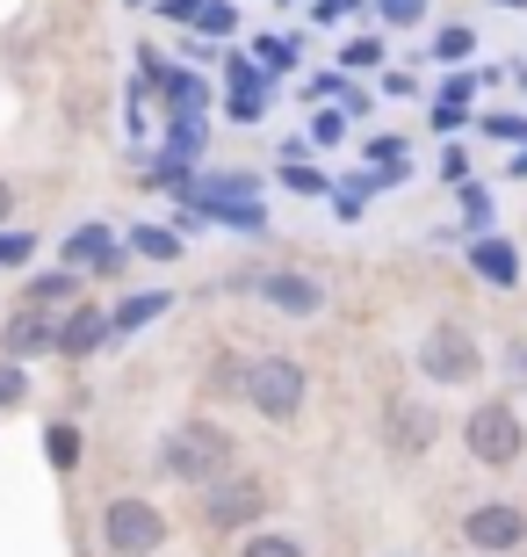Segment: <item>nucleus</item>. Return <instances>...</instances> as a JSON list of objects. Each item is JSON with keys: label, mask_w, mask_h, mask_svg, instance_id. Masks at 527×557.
Wrapping results in <instances>:
<instances>
[{"label": "nucleus", "mask_w": 527, "mask_h": 557, "mask_svg": "<svg viewBox=\"0 0 527 557\" xmlns=\"http://www.w3.org/2000/svg\"><path fill=\"white\" fill-rule=\"evenodd\" d=\"M426 8H434V0H376V15H384L390 29H419Z\"/></svg>", "instance_id": "nucleus-20"}, {"label": "nucleus", "mask_w": 527, "mask_h": 557, "mask_svg": "<svg viewBox=\"0 0 527 557\" xmlns=\"http://www.w3.org/2000/svg\"><path fill=\"white\" fill-rule=\"evenodd\" d=\"M196 29H203V37H231V29H239V8H231V0H203V8H196Z\"/></svg>", "instance_id": "nucleus-19"}, {"label": "nucleus", "mask_w": 527, "mask_h": 557, "mask_svg": "<svg viewBox=\"0 0 527 557\" xmlns=\"http://www.w3.org/2000/svg\"><path fill=\"white\" fill-rule=\"evenodd\" d=\"M145 65H152V81H160V95L174 102V116H203V102H210V87L188 73V65H160L152 51H145Z\"/></svg>", "instance_id": "nucleus-10"}, {"label": "nucleus", "mask_w": 527, "mask_h": 557, "mask_svg": "<svg viewBox=\"0 0 527 557\" xmlns=\"http://www.w3.org/2000/svg\"><path fill=\"white\" fill-rule=\"evenodd\" d=\"M283 188H297V196H325V174H318V166H304V160H289L283 166Z\"/></svg>", "instance_id": "nucleus-24"}, {"label": "nucleus", "mask_w": 527, "mask_h": 557, "mask_svg": "<svg viewBox=\"0 0 527 557\" xmlns=\"http://www.w3.org/2000/svg\"><path fill=\"white\" fill-rule=\"evenodd\" d=\"M267 297V305L275 311H289V319H311V311L325 305V289L311 283V275H289V269H275V275H261V283H253Z\"/></svg>", "instance_id": "nucleus-8"}, {"label": "nucleus", "mask_w": 527, "mask_h": 557, "mask_svg": "<svg viewBox=\"0 0 527 557\" xmlns=\"http://www.w3.org/2000/svg\"><path fill=\"white\" fill-rule=\"evenodd\" d=\"M463 543L469 550H520L527 543V507H513V499H491V507H469L463 521Z\"/></svg>", "instance_id": "nucleus-6"}, {"label": "nucleus", "mask_w": 527, "mask_h": 557, "mask_svg": "<svg viewBox=\"0 0 527 557\" xmlns=\"http://www.w3.org/2000/svg\"><path fill=\"white\" fill-rule=\"evenodd\" d=\"M506 376H513V384H527V333L506 348Z\"/></svg>", "instance_id": "nucleus-35"}, {"label": "nucleus", "mask_w": 527, "mask_h": 557, "mask_svg": "<svg viewBox=\"0 0 527 557\" xmlns=\"http://www.w3.org/2000/svg\"><path fill=\"white\" fill-rule=\"evenodd\" d=\"M463 442H469V456H477V463H491V471L520 463L527 428H520V413H513V398H485V406L463 420Z\"/></svg>", "instance_id": "nucleus-2"}, {"label": "nucleus", "mask_w": 527, "mask_h": 557, "mask_svg": "<svg viewBox=\"0 0 527 557\" xmlns=\"http://www.w3.org/2000/svg\"><path fill=\"white\" fill-rule=\"evenodd\" d=\"M253 59L275 65V73H289V65H297V44H289V37H261V44H253Z\"/></svg>", "instance_id": "nucleus-23"}, {"label": "nucleus", "mask_w": 527, "mask_h": 557, "mask_svg": "<svg viewBox=\"0 0 527 557\" xmlns=\"http://www.w3.org/2000/svg\"><path fill=\"white\" fill-rule=\"evenodd\" d=\"M499 8H527V0H499Z\"/></svg>", "instance_id": "nucleus-41"}, {"label": "nucleus", "mask_w": 527, "mask_h": 557, "mask_svg": "<svg viewBox=\"0 0 527 557\" xmlns=\"http://www.w3.org/2000/svg\"><path fill=\"white\" fill-rule=\"evenodd\" d=\"M203 116H174V138H166V145H174V160H188V152H203Z\"/></svg>", "instance_id": "nucleus-21"}, {"label": "nucleus", "mask_w": 527, "mask_h": 557, "mask_svg": "<svg viewBox=\"0 0 527 557\" xmlns=\"http://www.w3.org/2000/svg\"><path fill=\"white\" fill-rule=\"evenodd\" d=\"M506 73H513V81H520V95H527V65H506Z\"/></svg>", "instance_id": "nucleus-40"}, {"label": "nucleus", "mask_w": 527, "mask_h": 557, "mask_svg": "<svg viewBox=\"0 0 527 557\" xmlns=\"http://www.w3.org/2000/svg\"><path fill=\"white\" fill-rule=\"evenodd\" d=\"M203 515H210V529H246V521L267 515V485L261 478H210Z\"/></svg>", "instance_id": "nucleus-7"}, {"label": "nucleus", "mask_w": 527, "mask_h": 557, "mask_svg": "<svg viewBox=\"0 0 527 557\" xmlns=\"http://www.w3.org/2000/svg\"><path fill=\"white\" fill-rule=\"evenodd\" d=\"M477 138H499V145H527V116H513V109H485V116H477Z\"/></svg>", "instance_id": "nucleus-17"}, {"label": "nucleus", "mask_w": 527, "mask_h": 557, "mask_svg": "<svg viewBox=\"0 0 527 557\" xmlns=\"http://www.w3.org/2000/svg\"><path fill=\"white\" fill-rule=\"evenodd\" d=\"M340 65H347V73H362V65H384V44H376V37H354V44L340 51Z\"/></svg>", "instance_id": "nucleus-26"}, {"label": "nucleus", "mask_w": 527, "mask_h": 557, "mask_svg": "<svg viewBox=\"0 0 527 557\" xmlns=\"http://www.w3.org/2000/svg\"><path fill=\"white\" fill-rule=\"evenodd\" d=\"M441 174H448V182H469V160H463V145H448V152H441Z\"/></svg>", "instance_id": "nucleus-36"}, {"label": "nucleus", "mask_w": 527, "mask_h": 557, "mask_svg": "<svg viewBox=\"0 0 527 557\" xmlns=\"http://www.w3.org/2000/svg\"><path fill=\"white\" fill-rule=\"evenodd\" d=\"M22 392H29V384H22V370H15V362H0V406H15Z\"/></svg>", "instance_id": "nucleus-34"}, {"label": "nucleus", "mask_w": 527, "mask_h": 557, "mask_svg": "<svg viewBox=\"0 0 527 557\" xmlns=\"http://www.w3.org/2000/svg\"><path fill=\"white\" fill-rule=\"evenodd\" d=\"M513 182H527V145H513Z\"/></svg>", "instance_id": "nucleus-38"}, {"label": "nucleus", "mask_w": 527, "mask_h": 557, "mask_svg": "<svg viewBox=\"0 0 527 557\" xmlns=\"http://www.w3.org/2000/svg\"><path fill=\"white\" fill-rule=\"evenodd\" d=\"M246 398L261 420H297L304 413V362H289V355L246 362Z\"/></svg>", "instance_id": "nucleus-3"}, {"label": "nucleus", "mask_w": 527, "mask_h": 557, "mask_svg": "<svg viewBox=\"0 0 527 557\" xmlns=\"http://www.w3.org/2000/svg\"><path fill=\"white\" fill-rule=\"evenodd\" d=\"M196 8H203V0H160V15H166V22H196Z\"/></svg>", "instance_id": "nucleus-37"}, {"label": "nucleus", "mask_w": 527, "mask_h": 557, "mask_svg": "<svg viewBox=\"0 0 527 557\" xmlns=\"http://www.w3.org/2000/svg\"><path fill=\"white\" fill-rule=\"evenodd\" d=\"M224 463H231V434L217 420H181L160 442V471L181 485H210V478H224Z\"/></svg>", "instance_id": "nucleus-1"}, {"label": "nucleus", "mask_w": 527, "mask_h": 557, "mask_svg": "<svg viewBox=\"0 0 527 557\" xmlns=\"http://www.w3.org/2000/svg\"><path fill=\"white\" fill-rule=\"evenodd\" d=\"M347 138V116L340 109H318V116H311V145H340Z\"/></svg>", "instance_id": "nucleus-27"}, {"label": "nucleus", "mask_w": 527, "mask_h": 557, "mask_svg": "<svg viewBox=\"0 0 527 557\" xmlns=\"http://www.w3.org/2000/svg\"><path fill=\"white\" fill-rule=\"evenodd\" d=\"M368 160L390 166V174H405V145H398V138H368Z\"/></svg>", "instance_id": "nucleus-31"}, {"label": "nucleus", "mask_w": 527, "mask_h": 557, "mask_svg": "<svg viewBox=\"0 0 527 557\" xmlns=\"http://www.w3.org/2000/svg\"><path fill=\"white\" fill-rule=\"evenodd\" d=\"M463 124H469L463 102H434V131H463Z\"/></svg>", "instance_id": "nucleus-33"}, {"label": "nucleus", "mask_w": 527, "mask_h": 557, "mask_svg": "<svg viewBox=\"0 0 527 557\" xmlns=\"http://www.w3.org/2000/svg\"><path fill=\"white\" fill-rule=\"evenodd\" d=\"M419 370L434 376V384H477L485 348H477V333H469V326H434L419 341Z\"/></svg>", "instance_id": "nucleus-5"}, {"label": "nucleus", "mask_w": 527, "mask_h": 557, "mask_svg": "<svg viewBox=\"0 0 527 557\" xmlns=\"http://www.w3.org/2000/svg\"><path fill=\"white\" fill-rule=\"evenodd\" d=\"M477 81H485V73H448L441 102H469V95H477Z\"/></svg>", "instance_id": "nucleus-32"}, {"label": "nucleus", "mask_w": 527, "mask_h": 557, "mask_svg": "<svg viewBox=\"0 0 527 557\" xmlns=\"http://www.w3.org/2000/svg\"><path fill=\"white\" fill-rule=\"evenodd\" d=\"M130 253H145V261H174V253H181V239H174V232H160V225H138V232H130Z\"/></svg>", "instance_id": "nucleus-18"}, {"label": "nucleus", "mask_w": 527, "mask_h": 557, "mask_svg": "<svg viewBox=\"0 0 527 557\" xmlns=\"http://www.w3.org/2000/svg\"><path fill=\"white\" fill-rule=\"evenodd\" d=\"M463 218H469V225H477V232L491 225V196H485V188H477V182H463Z\"/></svg>", "instance_id": "nucleus-29"}, {"label": "nucleus", "mask_w": 527, "mask_h": 557, "mask_svg": "<svg viewBox=\"0 0 527 557\" xmlns=\"http://www.w3.org/2000/svg\"><path fill=\"white\" fill-rule=\"evenodd\" d=\"M29 247H37L29 232H0V269H22V261H29Z\"/></svg>", "instance_id": "nucleus-30"}, {"label": "nucleus", "mask_w": 527, "mask_h": 557, "mask_svg": "<svg viewBox=\"0 0 527 557\" xmlns=\"http://www.w3.org/2000/svg\"><path fill=\"white\" fill-rule=\"evenodd\" d=\"M80 297V269H51V275H29V305L51 311V305H73Z\"/></svg>", "instance_id": "nucleus-14"}, {"label": "nucleus", "mask_w": 527, "mask_h": 557, "mask_svg": "<svg viewBox=\"0 0 527 557\" xmlns=\"http://www.w3.org/2000/svg\"><path fill=\"white\" fill-rule=\"evenodd\" d=\"M109 333H116V326H109L102 311H95V305H80V311H73V319L59 326V355H95V348L109 341Z\"/></svg>", "instance_id": "nucleus-12"}, {"label": "nucleus", "mask_w": 527, "mask_h": 557, "mask_svg": "<svg viewBox=\"0 0 527 557\" xmlns=\"http://www.w3.org/2000/svg\"><path fill=\"white\" fill-rule=\"evenodd\" d=\"M102 543H109L116 557H152V550L166 543V515L152 507V499H109Z\"/></svg>", "instance_id": "nucleus-4"}, {"label": "nucleus", "mask_w": 527, "mask_h": 557, "mask_svg": "<svg viewBox=\"0 0 527 557\" xmlns=\"http://www.w3.org/2000/svg\"><path fill=\"white\" fill-rule=\"evenodd\" d=\"M246 557H304L297 536H246Z\"/></svg>", "instance_id": "nucleus-25"}, {"label": "nucleus", "mask_w": 527, "mask_h": 557, "mask_svg": "<svg viewBox=\"0 0 527 557\" xmlns=\"http://www.w3.org/2000/svg\"><path fill=\"white\" fill-rule=\"evenodd\" d=\"M37 348H59V326H51V311H22L8 326V355H37Z\"/></svg>", "instance_id": "nucleus-13"}, {"label": "nucleus", "mask_w": 527, "mask_h": 557, "mask_svg": "<svg viewBox=\"0 0 527 557\" xmlns=\"http://www.w3.org/2000/svg\"><path fill=\"white\" fill-rule=\"evenodd\" d=\"M65 261H73V269L116 275V269H123V247H116V232H109V225H80L73 239H65Z\"/></svg>", "instance_id": "nucleus-9"}, {"label": "nucleus", "mask_w": 527, "mask_h": 557, "mask_svg": "<svg viewBox=\"0 0 527 557\" xmlns=\"http://www.w3.org/2000/svg\"><path fill=\"white\" fill-rule=\"evenodd\" d=\"M469 51H477L469 29H441V37H434V59H469Z\"/></svg>", "instance_id": "nucleus-28"}, {"label": "nucleus", "mask_w": 527, "mask_h": 557, "mask_svg": "<svg viewBox=\"0 0 527 557\" xmlns=\"http://www.w3.org/2000/svg\"><path fill=\"white\" fill-rule=\"evenodd\" d=\"M8 210H15V188H0V218H8Z\"/></svg>", "instance_id": "nucleus-39"}, {"label": "nucleus", "mask_w": 527, "mask_h": 557, "mask_svg": "<svg viewBox=\"0 0 527 557\" xmlns=\"http://www.w3.org/2000/svg\"><path fill=\"white\" fill-rule=\"evenodd\" d=\"M166 305H174L166 289H138V297H123V311H116V319H109V326H145V319H160Z\"/></svg>", "instance_id": "nucleus-16"}, {"label": "nucleus", "mask_w": 527, "mask_h": 557, "mask_svg": "<svg viewBox=\"0 0 527 557\" xmlns=\"http://www.w3.org/2000/svg\"><path fill=\"white\" fill-rule=\"evenodd\" d=\"M43 449H51V463H59V471H73V463H80V434H73V428H51V434H43Z\"/></svg>", "instance_id": "nucleus-22"}, {"label": "nucleus", "mask_w": 527, "mask_h": 557, "mask_svg": "<svg viewBox=\"0 0 527 557\" xmlns=\"http://www.w3.org/2000/svg\"><path fill=\"white\" fill-rule=\"evenodd\" d=\"M469 269L485 275L491 289H513V283H520V253H513L506 239H499V232H485V239L469 247Z\"/></svg>", "instance_id": "nucleus-11"}, {"label": "nucleus", "mask_w": 527, "mask_h": 557, "mask_svg": "<svg viewBox=\"0 0 527 557\" xmlns=\"http://www.w3.org/2000/svg\"><path fill=\"white\" fill-rule=\"evenodd\" d=\"M398 449H426V442H434V413H426V406H398Z\"/></svg>", "instance_id": "nucleus-15"}]
</instances>
